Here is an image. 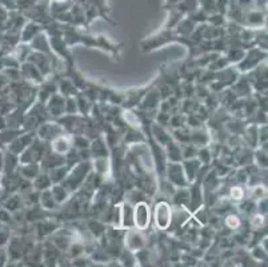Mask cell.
Segmentation results:
<instances>
[{"instance_id":"cell-1","label":"cell","mask_w":268,"mask_h":267,"mask_svg":"<svg viewBox=\"0 0 268 267\" xmlns=\"http://www.w3.org/2000/svg\"><path fill=\"white\" fill-rule=\"evenodd\" d=\"M133 219H135V224L139 228H146L149 223V210L148 207L144 203H139L135 208V215H133Z\"/></svg>"},{"instance_id":"cell-2","label":"cell","mask_w":268,"mask_h":267,"mask_svg":"<svg viewBox=\"0 0 268 267\" xmlns=\"http://www.w3.org/2000/svg\"><path fill=\"white\" fill-rule=\"evenodd\" d=\"M169 222V210L166 203H160L156 207V223L158 226L166 228Z\"/></svg>"}]
</instances>
